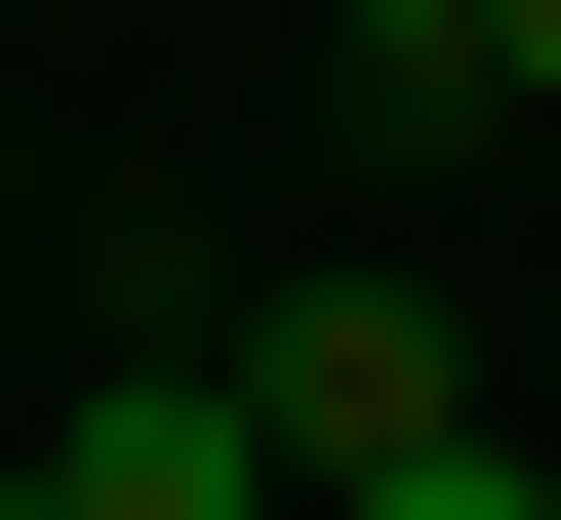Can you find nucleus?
I'll return each mask as SVG.
<instances>
[{
  "instance_id": "20e7f679",
  "label": "nucleus",
  "mask_w": 561,
  "mask_h": 520,
  "mask_svg": "<svg viewBox=\"0 0 561 520\" xmlns=\"http://www.w3.org/2000/svg\"><path fill=\"white\" fill-rule=\"evenodd\" d=\"M321 520H561V481H522V440H401V481H321Z\"/></svg>"
},
{
  "instance_id": "39448f33",
  "label": "nucleus",
  "mask_w": 561,
  "mask_h": 520,
  "mask_svg": "<svg viewBox=\"0 0 561 520\" xmlns=\"http://www.w3.org/2000/svg\"><path fill=\"white\" fill-rule=\"evenodd\" d=\"M481 81H561V0H481Z\"/></svg>"
},
{
  "instance_id": "f257e3e1",
  "label": "nucleus",
  "mask_w": 561,
  "mask_h": 520,
  "mask_svg": "<svg viewBox=\"0 0 561 520\" xmlns=\"http://www.w3.org/2000/svg\"><path fill=\"white\" fill-rule=\"evenodd\" d=\"M201 360H241L280 520H321V481H401V440H481V321H442V280H280V321H201Z\"/></svg>"
},
{
  "instance_id": "423d86ee",
  "label": "nucleus",
  "mask_w": 561,
  "mask_h": 520,
  "mask_svg": "<svg viewBox=\"0 0 561 520\" xmlns=\"http://www.w3.org/2000/svg\"><path fill=\"white\" fill-rule=\"evenodd\" d=\"M0 520H41V440H0Z\"/></svg>"
},
{
  "instance_id": "0eeeda50",
  "label": "nucleus",
  "mask_w": 561,
  "mask_h": 520,
  "mask_svg": "<svg viewBox=\"0 0 561 520\" xmlns=\"http://www.w3.org/2000/svg\"><path fill=\"white\" fill-rule=\"evenodd\" d=\"M0 241H41V161H0Z\"/></svg>"
},
{
  "instance_id": "7ed1b4c3",
  "label": "nucleus",
  "mask_w": 561,
  "mask_h": 520,
  "mask_svg": "<svg viewBox=\"0 0 561 520\" xmlns=\"http://www.w3.org/2000/svg\"><path fill=\"white\" fill-rule=\"evenodd\" d=\"M321 81H362V161H481V120H522V81H481V0H321Z\"/></svg>"
},
{
  "instance_id": "f03ea898",
  "label": "nucleus",
  "mask_w": 561,
  "mask_h": 520,
  "mask_svg": "<svg viewBox=\"0 0 561 520\" xmlns=\"http://www.w3.org/2000/svg\"><path fill=\"white\" fill-rule=\"evenodd\" d=\"M41 520H280V440H241V360H121V401H41Z\"/></svg>"
}]
</instances>
